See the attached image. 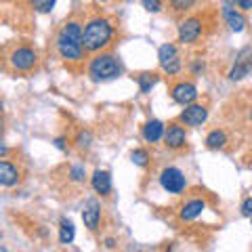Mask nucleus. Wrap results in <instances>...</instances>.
Instances as JSON below:
<instances>
[{
	"mask_svg": "<svg viewBox=\"0 0 252 252\" xmlns=\"http://www.w3.org/2000/svg\"><path fill=\"white\" fill-rule=\"evenodd\" d=\"M2 252H6V248H2Z\"/></svg>",
	"mask_w": 252,
	"mask_h": 252,
	"instance_id": "34",
	"label": "nucleus"
},
{
	"mask_svg": "<svg viewBox=\"0 0 252 252\" xmlns=\"http://www.w3.org/2000/svg\"><path fill=\"white\" fill-rule=\"evenodd\" d=\"M69 177H72V181H76V183L84 181V179H86V170H84V166H72V168H69Z\"/></svg>",
	"mask_w": 252,
	"mask_h": 252,
	"instance_id": "26",
	"label": "nucleus"
},
{
	"mask_svg": "<svg viewBox=\"0 0 252 252\" xmlns=\"http://www.w3.org/2000/svg\"><path fill=\"white\" fill-rule=\"evenodd\" d=\"M170 94L177 103L187 107V105H193V101L198 99V89H195V84H191V82H179L172 86Z\"/></svg>",
	"mask_w": 252,
	"mask_h": 252,
	"instance_id": "8",
	"label": "nucleus"
},
{
	"mask_svg": "<svg viewBox=\"0 0 252 252\" xmlns=\"http://www.w3.org/2000/svg\"><path fill=\"white\" fill-rule=\"evenodd\" d=\"M158 80H160V78H158V74H154V72H143V74L137 76L141 93H152V89L158 84Z\"/></svg>",
	"mask_w": 252,
	"mask_h": 252,
	"instance_id": "20",
	"label": "nucleus"
},
{
	"mask_svg": "<svg viewBox=\"0 0 252 252\" xmlns=\"http://www.w3.org/2000/svg\"><path fill=\"white\" fill-rule=\"evenodd\" d=\"M162 69H164V72H166V74H170V76L179 74V72H181V57H179V59H175L172 63H168V65H164Z\"/></svg>",
	"mask_w": 252,
	"mask_h": 252,
	"instance_id": "27",
	"label": "nucleus"
},
{
	"mask_svg": "<svg viewBox=\"0 0 252 252\" xmlns=\"http://www.w3.org/2000/svg\"><path fill=\"white\" fill-rule=\"evenodd\" d=\"M93 143V132L91 130H80L78 132V137H76V145L80 147V149H86V147H91Z\"/></svg>",
	"mask_w": 252,
	"mask_h": 252,
	"instance_id": "23",
	"label": "nucleus"
},
{
	"mask_svg": "<svg viewBox=\"0 0 252 252\" xmlns=\"http://www.w3.org/2000/svg\"><path fill=\"white\" fill-rule=\"evenodd\" d=\"M91 185L99 195H107L112 191V175L107 170H94L91 177Z\"/></svg>",
	"mask_w": 252,
	"mask_h": 252,
	"instance_id": "12",
	"label": "nucleus"
},
{
	"mask_svg": "<svg viewBox=\"0 0 252 252\" xmlns=\"http://www.w3.org/2000/svg\"><path fill=\"white\" fill-rule=\"evenodd\" d=\"M57 53L61 59L65 61H80L84 57V30L78 21H67L65 26H61L57 40Z\"/></svg>",
	"mask_w": 252,
	"mask_h": 252,
	"instance_id": "1",
	"label": "nucleus"
},
{
	"mask_svg": "<svg viewBox=\"0 0 252 252\" xmlns=\"http://www.w3.org/2000/svg\"><path fill=\"white\" fill-rule=\"evenodd\" d=\"M164 143H166L168 149H181V147H185V143H187L185 130L181 128L179 124H168L166 132H164Z\"/></svg>",
	"mask_w": 252,
	"mask_h": 252,
	"instance_id": "11",
	"label": "nucleus"
},
{
	"mask_svg": "<svg viewBox=\"0 0 252 252\" xmlns=\"http://www.w3.org/2000/svg\"><path fill=\"white\" fill-rule=\"evenodd\" d=\"M164 132H166V128H164V124L160 120H149L143 126V139L147 143H158L164 137Z\"/></svg>",
	"mask_w": 252,
	"mask_h": 252,
	"instance_id": "16",
	"label": "nucleus"
},
{
	"mask_svg": "<svg viewBox=\"0 0 252 252\" xmlns=\"http://www.w3.org/2000/svg\"><path fill=\"white\" fill-rule=\"evenodd\" d=\"M235 0H223V19L227 21V26H229L233 32H244L246 28V17L235 11Z\"/></svg>",
	"mask_w": 252,
	"mask_h": 252,
	"instance_id": "9",
	"label": "nucleus"
},
{
	"mask_svg": "<svg viewBox=\"0 0 252 252\" xmlns=\"http://www.w3.org/2000/svg\"><path fill=\"white\" fill-rule=\"evenodd\" d=\"M242 11H252V0H235Z\"/></svg>",
	"mask_w": 252,
	"mask_h": 252,
	"instance_id": "29",
	"label": "nucleus"
},
{
	"mask_svg": "<svg viewBox=\"0 0 252 252\" xmlns=\"http://www.w3.org/2000/svg\"><path fill=\"white\" fill-rule=\"evenodd\" d=\"M114 38V26L105 17H94L86 23L84 28V51L99 53L101 49L112 42Z\"/></svg>",
	"mask_w": 252,
	"mask_h": 252,
	"instance_id": "2",
	"label": "nucleus"
},
{
	"mask_svg": "<svg viewBox=\"0 0 252 252\" xmlns=\"http://www.w3.org/2000/svg\"><path fill=\"white\" fill-rule=\"evenodd\" d=\"M204 210H206V202L204 200H191L181 208L179 217H181V220H193V219H198Z\"/></svg>",
	"mask_w": 252,
	"mask_h": 252,
	"instance_id": "15",
	"label": "nucleus"
},
{
	"mask_svg": "<svg viewBox=\"0 0 252 252\" xmlns=\"http://www.w3.org/2000/svg\"><path fill=\"white\" fill-rule=\"evenodd\" d=\"M240 210H242V215L246 217V219H252V198H246L242 202V206H240Z\"/></svg>",
	"mask_w": 252,
	"mask_h": 252,
	"instance_id": "28",
	"label": "nucleus"
},
{
	"mask_svg": "<svg viewBox=\"0 0 252 252\" xmlns=\"http://www.w3.org/2000/svg\"><path fill=\"white\" fill-rule=\"evenodd\" d=\"M130 160L135 166H141V168H145L147 164H149V154L145 152V149H135V152L130 154Z\"/></svg>",
	"mask_w": 252,
	"mask_h": 252,
	"instance_id": "21",
	"label": "nucleus"
},
{
	"mask_svg": "<svg viewBox=\"0 0 252 252\" xmlns=\"http://www.w3.org/2000/svg\"><path fill=\"white\" fill-rule=\"evenodd\" d=\"M101 2H107V0H101Z\"/></svg>",
	"mask_w": 252,
	"mask_h": 252,
	"instance_id": "33",
	"label": "nucleus"
},
{
	"mask_svg": "<svg viewBox=\"0 0 252 252\" xmlns=\"http://www.w3.org/2000/svg\"><path fill=\"white\" fill-rule=\"evenodd\" d=\"M175 59H179V51L175 44H162L160 51H158V61H160V65H168V63H172Z\"/></svg>",
	"mask_w": 252,
	"mask_h": 252,
	"instance_id": "17",
	"label": "nucleus"
},
{
	"mask_svg": "<svg viewBox=\"0 0 252 252\" xmlns=\"http://www.w3.org/2000/svg\"><path fill=\"white\" fill-rule=\"evenodd\" d=\"M202 34V19L200 17H187L185 21L179 23V42L191 44Z\"/></svg>",
	"mask_w": 252,
	"mask_h": 252,
	"instance_id": "7",
	"label": "nucleus"
},
{
	"mask_svg": "<svg viewBox=\"0 0 252 252\" xmlns=\"http://www.w3.org/2000/svg\"><path fill=\"white\" fill-rule=\"evenodd\" d=\"M105 246H107V248H114V246H116V240H114V238H107V240H105Z\"/></svg>",
	"mask_w": 252,
	"mask_h": 252,
	"instance_id": "31",
	"label": "nucleus"
},
{
	"mask_svg": "<svg viewBox=\"0 0 252 252\" xmlns=\"http://www.w3.org/2000/svg\"><path fill=\"white\" fill-rule=\"evenodd\" d=\"M55 145H57L59 149H65V141H63V139H55Z\"/></svg>",
	"mask_w": 252,
	"mask_h": 252,
	"instance_id": "30",
	"label": "nucleus"
},
{
	"mask_svg": "<svg viewBox=\"0 0 252 252\" xmlns=\"http://www.w3.org/2000/svg\"><path fill=\"white\" fill-rule=\"evenodd\" d=\"M19 183V170L17 166H13L11 162L2 160L0 162V185L2 187H13Z\"/></svg>",
	"mask_w": 252,
	"mask_h": 252,
	"instance_id": "14",
	"label": "nucleus"
},
{
	"mask_svg": "<svg viewBox=\"0 0 252 252\" xmlns=\"http://www.w3.org/2000/svg\"><path fill=\"white\" fill-rule=\"evenodd\" d=\"M195 2H198V0H170V6H172V11L183 13V11H187V9H191Z\"/></svg>",
	"mask_w": 252,
	"mask_h": 252,
	"instance_id": "24",
	"label": "nucleus"
},
{
	"mask_svg": "<svg viewBox=\"0 0 252 252\" xmlns=\"http://www.w3.org/2000/svg\"><path fill=\"white\" fill-rule=\"evenodd\" d=\"M206 118H208V109L204 107V105H187L183 112H181L179 116V120L183 122L185 126H202L204 122H206Z\"/></svg>",
	"mask_w": 252,
	"mask_h": 252,
	"instance_id": "10",
	"label": "nucleus"
},
{
	"mask_svg": "<svg viewBox=\"0 0 252 252\" xmlns=\"http://www.w3.org/2000/svg\"><path fill=\"white\" fill-rule=\"evenodd\" d=\"M120 74H122V65L112 53H101L97 57H93L89 63V76L94 82L116 80Z\"/></svg>",
	"mask_w": 252,
	"mask_h": 252,
	"instance_id": "3",
	"label": "nucleus"
},
{
	"mask_svg": "<svg viewBox=\"0 0 252 252\" xmlns=\"http://www.w3.org/2000/svg\"><path fill=\"white\" fill-rule=\"evenodd\" d=\"M250 122H252V109H250Z\"/></svg>",
	"mask_w": 252,
	"mask_h": 252,
	"instance_id": "32",
	"label": "nucleus"
},
{
	"mask_svg": "<svg viewBox=\"0 0 252 252\" xmlns=\"http://www.w3.org/2000/svg\"><path fill=\"white\" fill-rule=\"evenodd\" d=\"M55 2H57V0H30L32 9L38 11V13H51Z\"/></svg>",
	"mask_w": 252,
	"mask_h": 252,
	"instance_id": "22",
	"label": "nucleus"
},
{
	"mask_svg": "<svg viewBox=\"0 0 252 252\" xmlns=\"http://www.w3.org/2000/svg\"><path fill=\"white\" fill-rule=\"evenodd\" d=\"M9 61L17 72H30V69L38 63V55L34 49H30V46H19V49H15L11 53Z\"/></svg>",
	"mask_w": 252,
	"mask_h": 252,
	"instance_id": "5",
	"label": "nucleus"
},
{
	"mask_svg": "<svg viewBox=\"0 0 252 252\" xmlns=\"http://www.w3.org/2000/svg\"><path fill=\"white\" fill-rule=\"evenodd\" d=\"M227 145V135L225 130H210L208 137H206V147L208 149H223Z\"/></svg>",
	"mask_w": 252,
	"mask_h": 252,
	"instance_id": "19",
	"label": "nucleus"
},
{
	"mask_svg": "<svg viewBox=\"0 0 252 252\" xmlns=\"http://www.w3.org/2000/svg\"><path fill=\"white\" fill-rule=\"evenodd\" d=\"M141 6L147 13H160L162 11V0H141Z\"/></svg>",
	"mask_w": 252,
	"mask_h": 252,
	"instance_id": "25",
	"label": "nucleus"
},
{
	"mask_svg": "<svg viewBox=\"0 0 252 252\" xmlns=\"http://www.w3.org/2000/svg\"><path fill=\"white\" fill-rule=\"evenodd\" d=\"M250 69H252V49L250 46H244V49L238 53V57H235L233 67L229 69V78L233 82L244 80V78L250 74Z\"/></svg>",
	"mask_w": 252,
	"mask_h": 252,
	"instance_id": "6",
	"label": "nucleus"
},
{
	"mask_svg": "<svg viewBox=\"0 0 252 252\" xmlns=\"http://www.w3.org/2000/svg\"><path fill=\"white\" fill-rule=\"evenodd\" d=\"M82 220H84V227H89L91 231H94L99 227V220H101V210H99V204L91 200L89 204L84 206L82 210Z\"/></svg>",
	"mask_w": 252,
	"mask_h": 252,
	"instance_id": "13",
	"label": "nucleus"
},
{
	"mask_svg": "<svg viewBox=\"0 0 252 252\" xmlns=\"http://www.w3.org/2000/svg\"><path fill=\"white\" fill-rule=\"evenodd\" d=\"M74 235H76L74 223L69 219H61V223H59V242L61 244H72Z\"/></svg>",
	"mask_w": 252,
	"mask_h": 252,
	"instance_id": "18",
	"label": "nucleus"
},
{
	"mask_svg": "<svg viewBox=\"0 0 252 252\" xmlns=\"http://www.w3.org/2000/svg\"><path fill=\"white\" fill-rule=\"evenodd\" d=\"M160 185H162L164 191L177 195V193H181L187 187V179H185V175L179 168L168 166V168H164L160 172Z\"/></svg>",
	"mask_w": 252,
	"mask_h": 252,
	"instance_id": "4",
	"label": "nucleus"
}]
</instances>
